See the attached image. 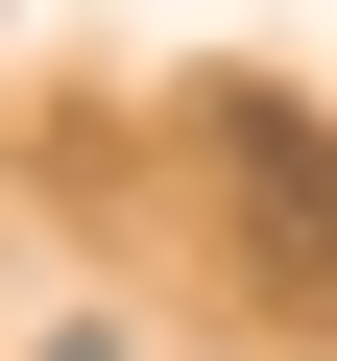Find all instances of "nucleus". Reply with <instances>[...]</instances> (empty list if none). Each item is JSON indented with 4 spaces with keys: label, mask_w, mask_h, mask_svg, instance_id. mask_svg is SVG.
Segmentation results:
<instances>
[{
    "label": "nucleus",
    "mask_w": 337,
    "mask_h": 361,
    "mask_svg": "<svg viewBox=\"0 0 337 361\" xmlns=\"http://www.w3.org/2000/svg\"><path fill=\"white\" fill-rule=\"evenodd\" d=\"M49 361H121V337H97V313H73V337H49Z\"/></svg>",
    "instance_id": "nucleus-1"
}]
</instances>
